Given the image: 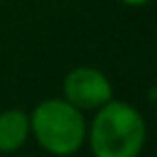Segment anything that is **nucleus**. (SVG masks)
Instances as JSON below:
<instances>
[{
  "label": "nucleus",
  "mask_w": 157,
  "mask_h": 157,
  "mask_svg": "<svg viewBox=\"0 0 157 157\" xmlns=\"http://www.w3.org/2000/svg\"><path fill=\"white\" fill-rule=\"evenodd\" d=\"M86 144L93 157H138L146 144V121L136 105L110 99L95 110Z\"/></svg>",
  "instance_id": "obj_1"
},
{
  "label": "nucleus",
  "mask_w": 157,
  "mask_h": 157,
  "mask_svg": "<svg viewBox=\"0 0 157 157\" xmlns=\"http://www.w3.org/2000/svg\"><path fill=\"white\" fill-rule=\"evenodd\" d=\"M28 121L30 136L54 157H69L86 144V116L63 97L39 101L28 114Z\"/></svg>",
  "instance_id": "obj_2"
},
{
  "label": "nucleus",
  "mask_w": 157,
  "mask_h": 157,
  "mask_svg": "<svg viewBox=\"0 0 157 157\" xmlns=\"http://www.w3.org/2000/svg\"><path fill=\"white\" fill-rule=\"evenodd\" d=\"M63 99H67L78 110H97L110 99H114V88L110 78L88 65L73 67L63 80Z\"/></svg>",
  "instance_id": "obj_3"
},
{
  "label": "nucleus",
  "mask_w": 157,
  "mask_h": 157,
  "mask_svg": "<svg viewBox=\"0 0 157 157\" xmlns=\"http://www.w3.org/2000/svg\"><path fill=\"white\" fill-rule=\"evenodd\" d=\"M30 138L28 114L20 108H7L0 112V155L17 153Z\"/></svg>",
  "instance_id": "obj_4"
},
{
  "label": "nucleus",
  "mask_w": 157,
  "mask_h": 157,
  "mask_svg": "<svg viewBox=\"0 0 157 157\" xmlns=\"http://www.w3.org/2000/svg\"><path fill=\"white\" fill-rule=\"evenodd\" d=\"M118 2L121 5H125V7H144V5H148L151 2V0H118Z\"/></svg>",
  "instance_id": "obj_5"
},
{
  "label": "nucleus",
  "mask_w": 157,
  "mask_h": 157,
  "mask_svg": "<svg viewBox=\"0 0 157 157\" xmlns=\"http://www.w3.org/2000/svg\"><path fill=\"white\" fill-rule=\"evenodd\" d=\"M24 157H30V155H24Z\"/></svg>",
  "instance_id": "obj_6"
},
{
  "label": "nucleus",
  "mask_w": 157,
  "mask_h": 157,
  "mask_svg": "<svg viewBox=\"0 0 157 157\" xmlns=\"http://www.w3.org/2000/svg\"><path fill=\"white\" fill-rule=\"evenodd\" d=\"M0 157H2V155H0Z\"/></svg>",
  "instance_id": "obj_7"
}]
</instances>
